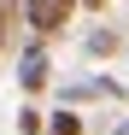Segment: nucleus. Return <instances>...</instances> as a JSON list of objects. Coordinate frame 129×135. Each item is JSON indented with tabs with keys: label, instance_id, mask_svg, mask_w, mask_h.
I'll return each mask as SVG.
<instances>
[{
	"label": "nucleus",
	"instance_id": "nucleus-6",
	"mask_svg": "<svg viewBox=\"0 0 129 135\" xmlns=\"http://www.w3.org/2000/svg\"><path fill=\"white\" fill-rule=\"evenodd\" d=\"M6 30H12V12L0 6V47H6Z\"/></svg>",
	"mask_w": 129,
	"mask_h": 135
},
{
	"label": "nucleus",
	"instance_id": "nucleus-7",
	"mask_svg": "<svg viewBox=\"0 0 129 135\" xmlns=\"http://www.w3.org/2000/svg\"><path fill=\"white\" fill-rule=\"evenodd\" d=\"M82 6H88V12H106V0H82Z\"/></svg>",
	"mask_w": 129,
	"mask_h": 135
},
{
	"label": "nucleus",
	"instance_id": "nucleus-3",
	"mask_svg": "<svg viewBox=\"0 0 129 135\" xmlns=\"http://www.w3.org/2000/svg\"><path fill=\"white\" fill-rule=\"evenodd\" d=\"M82 129H88V123H82L71 106H64V112H53V118H41V135H82Z\"/></svg>",
	"mask_w": 129,
	"mask_h": 135
},
{
	"label": "nucleus",
	"instance_id": "nucleus-2",
	"mask_svg": "<svg viewBox=\"0 0 129 135\" xmlns=\"http://www.w3.org/2000/svg\"><path fill=\"white\" fill-rule=\"evenodd\" d=\"M47 76H53V65H47V47H24L18 53V88H24V94H35V88H47Z\"/></svg>",
	"mask_w": 129,
	"mask_h": 135
},
{
	"label": "nucleus",
	"instance_id": "nucleus-1",
	"mask_svg": "<svg viewBox=\"0 0 129 135\" xmlns=\"http://www.w3.org/2000/svg\"><path fill=\"white\" fill-rule=\"evenodd\" d=\"M71 6H76V0H18V12L29 18V30H35L41 41L59 35L64 24H71Z\"/></svg>",
	"mask_w": 129,
	"mask_h": 135
},
{
	"label": "nucleus",
	"instance_id": "nucleus-8",
	"mask_svg": "<svg viewBox=\"0 0 129 135\" xmlns=\"http://www.w3.org/2000/svg\"><path fill=\"white\" fill-rule=\"evenodd\" d=\"M112 135H129V123H117V129H112Z\"/></svg>",
	"mask_w": 129,
	"mask_h": 135
},
{
	"label": "nucleus",
	"instance_id": "nucleus-5",
	"mask_svg": "<svg viewBox=\"0 0 129 135\" xmlns=\"http://www.w3.org/2000/svg\"><path fill=\"white\" fill-rule=\"evenodd\" d=\"M18 129H24V135H41V112L24 106V112H18Z\"/></svg>",
	"mask_w": 129,
	"mask_h": 135
},
{
	"label": "nucleus",
	"instance_id": "nucleus-4",
	"mask_svg": "<svg viewBox=\"0 0 129 135\" xmlns=\"http://www.w3.org/2000/svg\"><path fill=\"white\" fill-rule=\"evenodd\" d=\"M88 53H94V59L117 53V35H112V30H94V35H88Z\"/></svg>",
	"mask_w": 129,
	"mask_h": 135
}]
</instances>
